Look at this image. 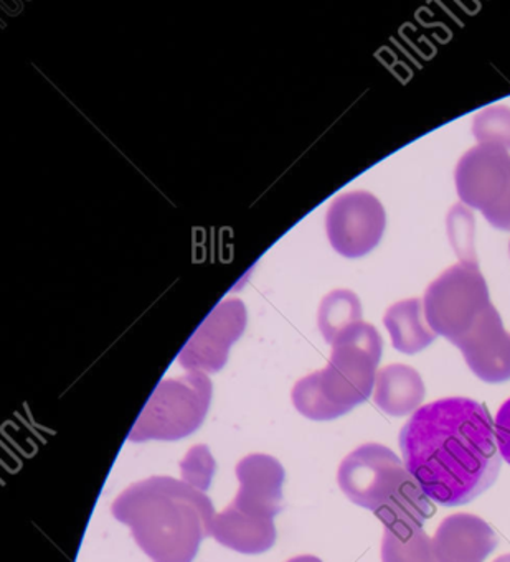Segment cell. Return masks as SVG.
<instances>
[{
  "label": "cell",
  "instance_id": "cell-1",
  "mask_svg": "<svg viewBox=\"0 0 510 562\" xmlns=\"http://www.w3.org/2000/svg\"><path fill=\"white\" fill-rule=\"evenodd\" d=\"M400 449L428 498L443 506L466 505L483 495L502 465L489 411L467 397L421 406L401 427Z\"/></svg>",
  "mask_w": 510,
  "mask_h": 562
},
{
  "label": "cell",
  "instance_id": "cell-2",
  "mask_svg": "<svg viewBox=\"0 0 510 562\" xmlns=\"http://www.w3.org/2000/svg\"><path fill=\"white\" fill-rule=\"evenodd\" d=\"M154 562H192L212 536V499L184 480L151 476L127 486L111 506Z\"/></svg>",
  "mask_w": 510,
  "mask_h": 562
},
{
  "label": "cell",
  "instance_id": "cell-3",
  "mask_svg": "<svg viewBox=\"0 0 510 562\" xmlns=\"http://www.w3.org/2000/svg\"><path fill=\"white\" fill-rule=\"evenodd\" d=\"M381 351L384 340L374 325L358 322L339 335L328 367L292 387L296 409L312 420H332L351 413L375 390Z\"/></svg>",
  "mask_w": 510,
  "mask_h": 562
},
{
  "label": "cell",
  "instance_id": "cell-4",
  "mask_svg": "<svg viewBox=\"0 0 510 562\" xmlns=\"http://www.w3.org/2000/svg\"><path fill=\"white\" fill-rule=\"evenodd\" d=\"M337 482L355 505L370 509L385 528L420 526L434 506L397 453L381 443H364L339 467Z\"/></svg>",
  "mask_w": 510,
  "mask_h": 562
},
{
  "label": "cell",
  "instance_id": "cell-5",
  "mask_svg": "<svg viewBox=\"0 0 510 562\" xmlns=\"http://www.w3.org/2000/svg\"><path fill=\"white\" fill-rule=\"evenodd\" d=\"M210 403L212 381L206 373L190 371L186 376L164 380L157 384L127 439L131 442L186 439L202 426Z\"/></svg>",
  "mask_w": 510,
  "mask_h": 562
},
{
  "label": "cell",
  "instance_id": "cell-6",
  "mask_svg": "<svg viewBox=\"0 0 510 562\" xmlns=\"http://www.w3.org/2000/svg\"><path fill=\"white\" fill-rule=\"evenodd\" d=\"M492 305L477 262L451 266L424 292V318L431 330L456 345Z\"/></svg>",
  "mask_w": 510,
  "mask_h": 562
},
{
  "label": "cell",
  "instance_id": "cell-7",
  "mask_svg": "<svg viewBox=\"0 0 510 562\" xmlns=\"http://www.w3.org/2000/svg\"><path fill=\"white\" fill-rule=\"evenodd\" d=\"M464 205L479 210L494 228L510 229V154L479 144L467 150L454 172Z\"/></svg>",
  "mask_w": 510,
  "mask_h": 562
},
{
  "label": "cell",
  "instance_id": "cell-8",
  "mask_svg": "<svg viewBox=\"0 0 510 562\" xmlns=\"http://www.w3.org/2000/svg\"><path fill=\"white\" fill-rule=\"evenodd\" d=\"M385 225L387 215L380 200L362 190L339 195L325 216L329 241L345 258H361L377 248Z\"/></svg>",
  "mask_w": 510,
  "mask_h": 562
},
{
  "label": "cell",
  "instance_id": "cell-9",
  "mask_svg": "<svg viewBox=\"0 0 510 562\" xmlns=\"http://www.w3.org/2000/svg\"><path fill=\"white\" fill-rule=\"evenodd\" d=\"M246 321V307L240 299L220 302L180 351V367L199 373L222 370L230 348L245 331Z\"/></svg>",
  "mask_w": 510,
  "mask_h": 562
},
{
  "label": "cell",
  "instance_id": "cell-10",
  "mask_svg": "<svg viewBox=\"0 0 510 562\" xmlns=\"http://www.w3.org/2000/svg\"><path fill=\"white\" fill-rule=\"evenodd\" d=\"M467 367L486 383L510 380V334L494 305L456 341Z\"/></svg>",
  "mask_w": 510,
  "mask_h": 562
},
{
  "label": "cell",
  "instance_id": "cell-11",
  "mask_svg": "<svg viewBox=\"0 0 510 562\" xmlns=\"http://www.w3.org/2000/svg\"><path fill=\"white\" fill-rule=\"evenodd\" d=\"M239 493L230 505L246 515L273 518L281 512L285 469L275 457L252 453L236 465Z\"/></svg>",
  "mask_w": 510,
  "mask_h": 562
},
{
  "label": "cell",
  "instance_id": "cell-12",
  "mask_svg": "<svg viewBox=\"0 0 510 562\" xmlns=\"http://www.w3.org/2000/svg\"><path fill=\"white\" fill-rule=\"evenodd\" d=\"M496 546V531L483 518L469 513L444 518L433 538L437 562H484Z\"/></svg>",
  "mask_w": 510,
  "mask_h": 562
},
{
  "label": "cell",
  "instance_id": "cell-13",
  "mask_svg": "<svg viewBox=\"0 0 510 562\" xmlns=\"http://www.w3.org/2000/svg\"><path fill=\"white\" fill-rule=\"evenodd\" d=\"M212 536L220 544L233 551L259 554L275 544V521L273 518L246 515L230 505L213 518Z\"/></svg>",
  "mask_w": 510,
  "mask_h": 562
},
{
  "label": "cell",
  "instance_id": "cell-14",
  "mask_svg": "<svg viewBox=\"0 0 510 562\" xmlns=\"http://www.w3.org/2000/svg\"><path fill=\"white\" fill-rule=\"evenodd\" d=\"M374 400L388 416L403 417L417 413L424 400L420 373L407 364H388L375 380Z\"/></svg>",
  "mask_w": 510,
  "mask_h": 562
},
{
  "label": "cell",
  "instance_id": "cell-15",
  "mask_svg": "<svg viewBox=\"0 0 510 562\" xmlns=\"http://www.w3.org/2000/svg\"><path fill=\"white\" fill-rule=\"evenodd\" d=\"M384 324L395 350L401 353H418L436 340V334L424 318L420 299H408L391 305L385 314Z\"/></svg>",
  "mask_w": 510,
  "mask_h": 562
},
{
  "label": "cell",
  "instance_id": "cell-16",
  "mask_svg": "<svg viewBox=\"0 0 510 562\" xmlns=\"http://www.w3.org/2000/svg\"><path fill=\"white\" fill-rule=\"evenodd\" d=\"M381 562H437L433 539L420 526L385 528Z\"/></svg>",
  "mask_w": 510,
  "mask_h": 562
},
{
  "label": "cell",
  "instance_id": "cell-17",
  "mask_svg": "<svg viewBox=\"0 0 510 562\" xmlns=\"http://www.w3.org/2000/svg\"><path fill=\"white\" fill-rule=\"evenodd\" d=\"M358 322H362V304L354 292L339 289L322 299L318 312V325L329 345L334 344L339 335L344 334Z\"/></svg>",
  "mask_w": 510,
  "mask_h": 562
},
{
  "label": "cell",
  "instance_id": "cell-18",
  "mask_svg": "<svg viewBox=\"0 0 510 562\" xmlns=\"http://www.w3.org/2000/svg\"><path fill=\"white\" fill-rule=\"evenodd\" d=\"M473 134L477 143L510 149V110L490 106L474 117Z\"/></svg>",
  "mask_w": 510,
  "mask_h": 562
},
{
  "label": "cell",
  "instance_id": "cell-19",
  "mask_svg": "<svg viewBox=\"0 0 510 562\" xmlns=\"http://www.w3.org/2000/svg\"><path fill=\"white\" fill-rule=\"evenodd\" d=\"M184 482L206 492L215 472V460L210 456L209 447L196 446L180 463Z\"/></svg>",
  "mask_w": 510,
  "mask_h": 562
},
{
  "label": "cell",
  "instance_id": "cell-20",
  "mask_svg": "<svg viewBox=\"0 0 510 562\" xmlns=\"http://www.w3.org/2000/svg\"><path fill=\"white\" fill-rule=\"evenodd\" d=\"M496 437L500 457L510 465V400L497 411Z\"/></svg>",
  "mask_w": 510,
  "mask_h": 562
},
{
  "label": "cell",
  "instance_id": "cell-21",
  "mask_svg": "<svg viewBox=\"0 0 510 562\" xmlns=\"http://www.w3.org/2000/svg\"><path fill=\"white\" fill-rule=\"evenodd\" d=\"M286 562H322L321 559L315 558V555H298V558L289 559V561Z\"/></svg>",
  "mask_w": 510,
  "mask_h": 562
},
{
  "label": "cell",
  "instance_id": "cell-22",
  "mask_svg": "<svg viewBox=\"0 0 510 562\" xmlns=\"http://www.w3.org/2000/svg\"><path fill=\"white\" fill-rule=\"evenodd\" d=\"M494 562H510V554L500 555V558H497Z\"/></svg>",
  "mask_w": 510,
  "mask_h": 562
}]
</instances>
